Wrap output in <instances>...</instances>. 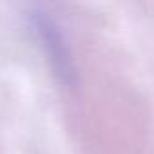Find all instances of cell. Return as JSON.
Returning <instances> with one entry per match:
<instances>
[{
	"mask_svg": "<svg viewBox=\"0 0 154 154\" xmlns=\"http://www.w3.org/2000/svg\"><path fill=\"white\" fill-rule=\"evenodd\" d=\"M35 22H36V29L51 54V58L54 60V65L60 72L67 74L69 72V58H67V51H65V44L62 40V35L58 33V29L54 27L53 20L38 15L35 17Z\"/></svg>",
	"mask_w": 154,
	"mask_h": 154,
	"instance_id": "1",
	"label": "cell"
}]
</instances>
